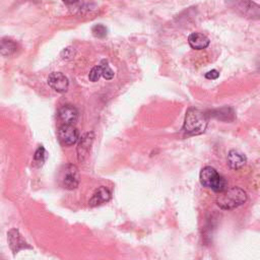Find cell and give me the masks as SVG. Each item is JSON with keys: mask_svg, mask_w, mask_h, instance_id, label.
Listing matches in <instances>:
<instances>
[{"mask_svg": "<svg viewBox=\"0 0 260 260\" xmlns=\"http://www.w3.org/2000/svg\"><path fill=\"white\" fill-rule=\"evenodd\" d=\"M209 39L201 32H192L188 37V44L194 50H203L209 46Z\"/></svg>", "mask_w": 260, "mask_h": 260, "instance_id": "obj_13", "label": "cell"}, {"mask_svg": "<svg viewBox=\"0 0 260 260\" xmlns=\"http://www.w3.org/2000/svg\"><path fill=\"white\" fill-rule=\"evenodd\" d=\"M93 139H94V134H93L92 131L86 132L80 137V139L78 141V144H77V147H76L77 159L80 162L84 161L86 159V157L88 156L91 145H92V142H93Z\"/></svg>", "mask_w": 260, "mask_h": 260, "instance_id": "obj_7", "label": "cell"}, {"mask_svg": "<svg viewBox=\"0 0 260 260\" xmlns=\"http://www.w3.org/2000/svg\"><path fill=\"white\" fill-rule=\"evenodd\" d=\"M48 84L59 93H65L69 87L68 78L62 72H52L48 77Z\"/></svg>", "mask_w": 260, "mask_h": 260, "instance_id": "obj_9", "label": "cell"}, {"mask_svg": "<svg viewBox=\"0 0 260 260\" xmlns=\"http://www.w3.org/2000/svg\"><path fill=\"white\" fill-rule=\"evenodd\" d=\"M218 76H219V72L217 70H215V69H212V70L208 71L207 73H205V78L211 79V80L212 79H216Z\"/></svg>", "mask_w": 260, "mask_h": 260, "instance_id": "obj_20", "label": "cell"}, {"mask_svg": "<svg viewBox=\"0 0 260 260\" xmlns=\"http://www.w3.org/2000/svg\"><path fill=\"white\" fill-rule=\"evenodd\" d=\"M208 125V116L196 108H189L185 114L182 131L190 136L205 132Z\"/></svg>", "mask_w": 260, "mask_h": 260, "instance_id": "obj_1", "label": "cell"}, {"mask_svg": "<svg viewBox=\"0 0 260 260\" xmlns=\"http://www.w3.org/2000/svg\"><path fill=\"white\" fill-rule=\"evenodd\" d=\"M62 1L66 4H74V3L78 2V0H62Z\"/></svg>", "mask_w": 260, "mask_h": 260, "instance_id": "obj_21", "label": "cell"}, {"mask_svg": "<svg viewBox=\"0 0 260 260\" xmlns=\"http://www.w3.org/2000/svg\"><path fill=\"white\" fill-rule=\"evenodd\" d=\"M16 50H17V44L14 41L8 38H4L1 40L0 52L3 56H11L16 52Z\"/></svg>", "mask_w": 260, "mask_h": 260, "instance_id": "obj_15", "label": "cell"}, {"mask_svg": "<svg viewBox=\"0 0 260 260\" xmlns=\"http://www.w3.org/2000/svg\"><path fill=\"white\" fill-rule=\"evenodd\" d=\"M91 32L95 38H104L107 36L108 34V29L105 25L99 23V24H94L91 28Z\"/></svg>", "mask_w": 260, "mask_h": 260, "instance_id": "obj_17", "label": "cell"}, {"mask_svg": "<svg viewBox=\"0 0 260 260\" xmlns=\"http://www.w3.org/2000/svg\"><path fill=\"white\" fill-rule=\"evenodd\" d=\"M58 138L64 145H73L79 139V132L71 124H63L58 129Z\"/></svg>", "mask_w": 260, "mask_h": 260, "instance_id": "obj_5", "label": "cell"}, {"mask_svg": "<svg viewBox=\"0 0 260 260\" xmlns=\"http://www.w3.org/2000/svg\"><path fill=\"white\" fill-rule=\"evenodd\" d=\"M7 240L13 254H17L20 250L23 249H31V247L26 243V241L20 235L19 231L16 229H11L7 233Z\"/></svg>", "mask_w": 260, "mask_h": 260, "instance_id": "obj_8", "label": "cell"}, {"mask_svg": "<svg viewBox=\"0 0 260 260\" xmlns=\"http://www.w3.org/2000/svg\"><path fill=\"white\" fill-rule=\"evenodd\" d=\"M199 180L203 187L211 189L214 192L220 193L228 188V181L224 177L219 175L217 171L209 166L201 169Z\"/></svg>", "mask_w": 260, "mask_h": 260, "instance_id": "obj_3", "label": "cell"}, {"mask_svg": "<svg viewBox=\"0 0 260 260\" xmlns=\"http://www.w3.org/2000/svg\"><path fill=\"white\" fill-rule=\"evenodd\" d=\"M101 76H103V69H102V66H101V65H96V66H94V67L90 70L89 75H88V78H89L90 81L95 82V81H98V80L101 78Z\"/></svg>", "mask_w": 260, "mask_h": 260, "instance_id": "obj_19", "label": "cell"}, {"mask_svg": "<svg viewBox=\"0 0 260 260\" xmlns=\"http://www.w3.org/2000/svg\"><path fill=\"white\" fill-rule=\"evenodd\" d=\"M247 162V157L236 149H231L228 153V165L232 170L242 169Z\"/></svg>", "mask_w": 260, "mask_h": 260, "instance_id": "obj_12", "label": "cell"}, {"mask_svg": "<svg viewBox=\"0 0 260 260\" xmlns=\"http://www.w3.org/2000/svg\"><path fill=\"white\" fill-rule=\"evenodd\" d=\"M58 118L63 124L73 125L78 119V111L71 105H64L58 111Z\"/></svg>", "mask_w": 260, "mask_h": 260, "instance_id": "obj_10", "label": "cell"}, {"mask_svg": "<svg viewBox=\"0 0 260 260\" xmlns=\"http://www.w3.org/2000/svg\"><path fill=\"white\" fill-rule=\"evenodd\" d=\"M211 116L221 120V121H233L235 119V112L230 107H223L220 109H215L210 112Z\"/></svg>", "mask_w": 260, "mask_h": 260, "instance_id": "obj_14", "label": "cell"}, {"mask_svg": "<svg viewBox=\"0 0 260 260\" xmlns=\"http://www.w3.org/2000/svg\"><path fill=\"white\" fill-rule=\"evenodd\" d=\"M256 67H257V70L260 71V57L257 59V62H256Z\"/></svg>", "mask_w": 260, "mask_h": 260, "instance_id": "obj_22", "label": "cell"}, {"mask_svg": "<svg viewBox=\"0 0 260 260\" xmlns=\"http://www.w3.org/2000/svg\"><path fill=\"white\" fill-rule=\"evenodd\" d=\"M79 185V171L74 165H67L63 172L62 186L67 190L76 189Z\"/></svg>", "mask_w": 260, "mask_h": 260, "instance_id": "obj_6", "label": "cell"}, {"mask_svg": "<svg viewBox=\"0 0 260 260\" xmlns=\"http://www.w3.org/2000/svg\"><path fill=\"white\" fill-rule=\"evenodd\" d=\"M228 7L242 17L260 20V5L252 0H225Z\"/></svg>", "mask_w": 260, "mask_h": 260, "instance_id": "obj_4", "label": "cell"}, {"mask_svg": "<svg viewBox=\"0 0 260 260\" xmlns=\"http://www.w3.org/2000/svg\"><path fill=\"white\" fill-rule=\"evenodd\" d=\"M46 157H47V151H46L45 147L43 145L39 146L34 155V162L39 164V166H41L45 161Z\"/></svg>", "mask_w": 260, "mask_h": 260, "instance_id": "obj_16", "label": "cell"}, {"mask_svg": "<svg viewBox=\"0 0 260 260\" xmlns=\"http://www.w3.org/2000/svg\"><path fill=\"white\" fill-rule=\"evenodd\" d=\"M247 198L248 196L244 189L234 186L219 193L216 198V204L221 209L231 210L243 205L247 201Z\"/></svg>", "mask_w": 260, "mask_h": 260, "instance_id": "obj_2", "label": "cell"}, {"mask_svg": "<svg viewBox=\"0 0 260 260\" xmlns=\"http://www.w3.org/2000/svg\"><path fill=\"white\" fill-rule=\"evenodd\" d=\"M102 69H103V77L107 80H111L114 77V71L110 68L108 61L107 60H102L101 64Z\"/></svg>", "mask_w": 260, "mask_h": 260, "instance_id": "obj_18", "label": "cell"}, {"mask_svg": "<svg viewBox=\"0 0 260 260\" xmlns=\"http://www.w3.org/2000/svg\"><path fill=\"white\" fill-rule=\"evenodd\" d=\"M112 197V193L111 191L105 187V186H101L99 187L92 194V196L90 197L89 201H88V205L90 207H95V206H100L108 201H110Z\"/></svg>", "mask_w": 260, "mask_h": 260, "instance_id": "obj_11", "label": "cell"}]
</instances>
